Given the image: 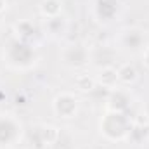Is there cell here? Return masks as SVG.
<instances>
[{
    "label": "cell",
    "mask_w": 149,
    "mask_h": 149,
    "mask_svg": "<svg viewBox=\"0 0 149 149\" xmlns=\"http://www.w3.org/2000/svg\"><path fill=\"white\" fill-rule=\"evenodd\" d=\"M132 125L134 123L128 113L104 111L102 118L99 120V132L104 139L111 142H121V141H127Z\"/></svg>",
    "instance_id": "1"
},
{
    "label": "cell",
    "mask_w": 149,
    "mask_h": 149,
    "mask_svg": "<svg viewBox=\"0 0 149 149\" xmlns=\"http://www.w3.org/2000/svg\"><path fill=\"white\" fill-rule=\"evenodd\" d=\"M3 61L16 70H30L37 64V50L28 42L14 40L3 50Z\"/></svg>",
    "instance_id": "2"
},
{
    "label": "cell",
    "mask_w": 149,
    "mask_h": 149,
    "mask_svg": "<svg viewBox=\"0 0 149 149\" xmlns=\"http://www.w3.org/2000/svg\"><path fill=\"white\" fill-rule=\"evenodd\" d=\"M23 123L12 113H0V149H12L21 142Z\"/></svg>",
    "instance_id": "3"
},
{
    "label": "cell",
    "mask_w": 149,
    "mask_h": 149,
    "mask_svg": "<svg viewBox=\"0 0 149 149\" xmlns=\"http://www.w3.org/2000/svg\"><path fill=\"white\" fill-rule=\"evenodd\" d=\"M78 109H80V101L71 92H61L52 101V111L57 118L71 120L78 114Z\"/></svg>",
    "instance_id": "4"
},
{
    "label": "cell",
    "mask_w": 149,
    "mask_h": 149,
    "mask_svg": "<svg viewBox=\"0 0 149 149\" xmlns=\"http://www.w3.org/2000/svg\"><path fill=\"white\" fill-rule=\"evenodd\" d=\"M134 104L130 90L127 87H116L113 90H108L106 101H104V111L113 113H127L130 106Z\"/></svg>",
    "instance_id": "5"
},
{
    "label": "cell",
    "mask_w": 149,
    "mask_h": 149,
    "mask_svg": "<svg viewBox=\"0 0 149 149\" xmlns=\"http://www.w3.org/2000/svg\"><path fill=\"white\" fill-rule=\"evenodd\" d=\"M61 59L68 68L80 70V68H83L90 63V52L81 43H70V45H64Z\"/></svg>",
    "instance_id": "6"
},
{
    "label": "cell",
    "mask_w": 149,
    "mask_h": 149,
    "mask_svg": "<svg viewBox=\"0 0 149 149\" xmlns=\"http://www.w3.org/2000/svg\"><path fill=\"white\" fill-rule=\"evenodd\" d=\"M120 45L128 52H139V50L142 52L146 49V35L142 30L137 28L123 30L120 35Z\"/></svg>",
    "instance_id": "7"
},
{
    "label": "cell",
    "mask_w": 149,
    "mask_h": 149,
    "mask_svg": "<svg viewBox=\"0 0 149 149\" xmlns=\"http://www.w3.org/2000/svg\"><path fill=\"white\" fill-rule=\"evenodd\" d=\"M42 28H43V33L49 38L57 40V38L66 35V31H68V21L63 17V14L56 16V17H47V19H43Z\"/></svg>",
    "instance_id": "8"
},
{
    "label": "cell",
    "mask_w": 149,
    "mask_h": 149,
    "mask_svg": "<svg viewBox=\"0 0 149 149\" xmlns=\"http://www.w3.org/2000/svg\"><path fill=\"white\" fill-rule=\"evenodd\" d=\"M94 12L95 16L99 17V21H111L113 17L116 16L118 12V3L116 0H95V5H94Z\"/></svg>",
    "instance_id": "9"
},
{
    "label": "cell",
    "mask_w": 149,
    "mask_h": 149,
    "mask_svg": "<svg viewBox=\"0 0 149 149\" xmlns=\"http://www.w3.org/2000/svg\"><path fill=\"white\" fill-rule=\"evenodd\" d=\"M95 81L99 87L106 88V90H113L118 87V73H116V68L114 66H108V68H101L99 74L95 76Z\"/></svg>",
    "instance_id": "10"
},
{
    "label": "cell",
    "mask_w": 149,
    "mask_h": 149,
    "mask_svg": "<svg viewBox=\"0 0 149 149\" xmlns=\"http://www.w3.org/2000/svg\"><path fill=\"white\" fill-rule=\"evenodd\" d=\"M116 73H118V81L123 85V87H132L134 83H137L139 80V71L134 64L130 63H125L121 66L116 68Z\"/></svg>",
    "instance_id": "11"
},
{
    "label": "cell",
    "mask_w": 149,
    "mask_h": 149,
    "mask_svg": "<svg viewBox=\"0 0 149 149\" xmlns=\"http://www.w3.org/2000/svg\"><path fill=\"white\" fill-rule=\"evenodd\" d=\"M14 33H16V40L31 43V40L37 35V28H35V24L31 21L23 19V21H19V23L14 24Z\"/></svg>",
    "instance_id": "12"
},
{
    "label": "cell",
    "mask_w": 149,
    "mask_h": 149,
    "mask_svg": "<svg viewBox=\"0 0 149 149\" xmlns=\"http://www.w3.org/2000/svg\"><path fill=\"white\" fill-rule=\"evenodd\" d=\"M63 0H42L38 5V12L43 19L47 17H56L63 14Z\"/></svg>",
    "instance_id": "13"
},
{
    "label": "cell",
    "mask_w": 149,
    "mask_h": 149,
    "mask_svg": "<svg viewBox=\"0 0 149 149\" xmlns=\"http://www.w3.org/2000/svg\"><path fill=\"white\" fill-rule=\"evenodd\" d=\"M148 137H149V123H134L127 141L134 142V144H142L144 141H148Z\"/></svg>",
    "instance_id": "14"
},
{
    "label": "cell",
    "mask_w": 149,
    "mask_h": 149,
    "mask_svg": "<svg viewBox=\"0 0 149 149\" xmlns=\"http://www.w3.org/2000/svg\"><path fill=\"white\" fill-rule=\"evenodd\" d=\"M74 88L83 94H90L97 88V81L90 74H76L74 76Z\"/></svg>",
    "instance_id": "15"
},
{
    "label": "cell",
    "mask_w": 149,
    "mask_h": 149,
    "mask_svg": "<svg viewBox=\"0 0 149 149\" xmlns=\"http://www.w3.org/2000/svg\"><path fill=\"white\" fill-rule=\"evenodd\" d=\"M38 137H40V142L43 146H54L59 141V130L52 125H43L38 130Z\"/></svg>",
    "instance_id": "16"
},
{
    "label": "cell",
    "mask_w": 149,
    "mask_h": 149,
    "mask_svg": "<svg viewBox=\"0 0 149 149\" xmlns=\"http://www.w3.org/2000/svg\"><path fill=\"white\" fill-rule=\"evenodd\" d=\"M142 63H144V66L149 70V45H146V49L142 50Z\"/></svg>",
    "instance_id": "17"
},
{
    "label": "cell",
    "mask_w": 149,
    "mask_h": 149,
    "mask_svg": "<svg viewBox=\"0 0 149 149\" xmlns=\"http://www.w3.org/2000/svg\"><path fill=\"white\" fill-rule=\"evenodd\" d=\"M5 3H7V2H5V0H0V12H2V10H3V9H5Z\"/></svg>",
    "instance_id": "18"
}]
</instances>
